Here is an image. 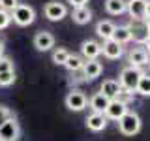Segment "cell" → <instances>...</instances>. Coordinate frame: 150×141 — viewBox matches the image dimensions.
Wrapping results in <instances>:
<instances>
[{
    "instance_id": "obj_1",
    "label": "cell",
    "mask_w": 150,
    "mask_h": 141,
    "mask_svg": "<svg viewBox=\"0 0 150 141\" xmlns=\"http://www.w3.org/2000/svg\"><path fill=\"white\" fill-rule=\"evenodd\" d=\"M143 72L139 68H133V66H128L120 72V77H118V83L122 87V90H129V92H135L137 90V85H139V79Z\"/></svg>"
},
{
    "instance_id": "obj_4",
    "label": "cell",
    "mask_w": 150,
    "mask_h": 141,
    "mask_svg": "<svg viewBox=\"0 0 150 141\" xmlns=\"http://www.w3.org/2000/svg\"><path fill=\"white\" fill-rule=\"evenodd\" d=\"M19 135H21V126H19L15 117L9 115L0 124V141H17Z\"/></svg>"
},
{
    "instance_id": "obj_17",
    "label": "cell",
    "mask_w": 150,
    "mask_h": 141,
    "mask_svg": "<svg viewBox=\"0 0 150 141\" xmlns=\"http://www.w3.org/2000/svg\"><path fill=\"white\" fill-rule=\"evenodd\" d=\"M115 28L116 25L112 21H109V19H105V21H100L96 25V34L101 38L103 41L105 40H112V34H115Z\"/></svg>"
},
{
    "instance_id": "obj_12",
    "label": "cell",
    "mask_w": 150,
    "mask_h": 141,
    "mask_svg": "<svg viewBox=\"0 0 150 141\" xmlns=\"http://www.w3.org/2000/svg\"><path fill=\"white\" fill-rule=\"evenodd\" d=\"M100 92L105 98H109V100H116V98L120 96V92H122V87H120V83L116 81V79H105V81L101 83V87H100Z\"/></svg>"
},
{
    "instance_id": "obj_25",
    "label": "cell",
    "mask_w": 150,
    "mask_h": 141,
    "mask_svg": "<svg viewBox=\"0 0 150 141\" xmlns=\"http://www.w3.org/2000/svg\"><path fill=\"white\" fill-rule=\"evenodd\" d=\"M15 83V70L13 72H4L0 73V87H9Z\"/></svg>"
},
{
    "instance_id": "obj_26",
    "label": "cell",
    "mask_w": 150,
    "mask_h": 141,
    "mask_svg": "<svg viewBox=\"0 0 150 141\" xmlns=\"http://www.w3.org/2000/svg\"><path fill=\"white\" fill-rule=\"evenodd\" d=\"M13 72V60L9 56H0V73Z\"/></svg>"
},
{
    "instance_id": "obj_7",
    "label": "cell",
    "mask_w": 150,
    "mask_h": 141,
    "mask_svg": "<svg viewBox=\"0 0 150 141\" xmlns=\"http://www.w3.org/2000/svg\"><path fill=\"white\" fill-rule=\"evenodd\" d=\"M43 13H45V17L49 19V21H62V19L68 15V8L64 6L62 2H47L45 6H43Z\"/></svg>"
},
{
    "instance_id": "obj_13",
    "label": "cell",
    "mask_w": 150,
    "mask_h": 141,
    "mask_svg": "<svg viewBox=\"0 0 150 141\" xmlns=\"http://www.w3.org/2000/svg\"><path fill=\"white\" fill-rule=\"evenodd\" d=\"M101 53H103V56H107L109 60H116V58L122 56L124 49H122V45L116 43L115 40H105L103 45H101Z\"/></svg>"
},
{
    "instance_id": "obj_10",
    "label": "cell",
    "mask_w": 150,
    "mask_h": 141,
    "mask_svg": "<svg viewBox=\"0 0 150 141\" xmlns=\"http://www.w3.org/2000/svg\"><path fill=\"white\" fill-rule=\"evenodd\" d=\"M34 47L38 51H49V49H53L54 47V36L51 34V32H47V30H40V32H36V36H34Z\"/></svg>"
},
{
    "instance_id": "obj_2",
    "label": "cell",
    "mask_w": 150,
    "mask_h": 141,
    "mask_svg": "<svg viewBox=\"0 0 150 141\" xmlns=\"http://www.w3.org/2000/svg\"><path fill=\"white\" fill-rule=\"evenodd\" d=\"M118 130L122 135H135L141 130V117L135 111H128L118 120Z\"/></svg>"
},
{
    "instance_id": "obj_8",
    "label": "cell",
    "mask_w": 150,
    "mask_h": 141,
    "mask_svg": "<svg viewBox=\"0 0 150 141\" xmlns=\"http://www.w3.org/2000/svg\"><path fill=\"white\" fill-rule=\"evenodd\" d=\"M146 2L148 0H126V11L133 21L146 19Z\"/></svg>"
},
{
    "instance_id": "obj_33",
    "label": "cell",
    "mask_w": 150,
    "mask_h": 141,
    "mask_svg": "<svg viewBox=\"0 0 150 141\" xmlns=\"http://www.w3.org/2000/svg\"><path fill=\"white\" fill-rule=\"evenodd\" d=\"M144 45H146V49H148V51H146V53H150V38H148V40H146V41H144Z\"/></svg>"
},
{
    "instance_id": "obj_18",
    "label": "cell",
    "mask_w": 150,
    "mask_h": 141,
    "mask_svg": "<svg viewBox=\"0 0 150 141\" xmlns=\"http://www.w3.org/2000/svg\"><path fill=\"white\" fill-rule=\"evenodd\" d=\"M128 60L131 62V66H133V68H139V66H144V64L150 62L146 49H131L129 55H128Z\"/></svg>"
},
{
    "instance_id": "obj_31",
    "label": "cell",
    "mask_w": 150,
    "mask_h": 141,
    "mask_svg": "<svg viewBox=\"0 0 150 141\" xmlns=\"http://www.w3.org/2000/svg\"><path fill=\"white\" fill-rule=\"evenodd\" d=\"M146 21L150 23V0L146 2Z\"/></svg>"
},
{
    "instance_id": "obj_20",
    "label": "cell",
    "mask_w": 150,
    "mask_h": 141,
    "mask_svg": "<svg viewBox=\"0 0 150 141\" xmlns=\"http://www.w3.org/2000/svg\"><path fill=\"white\" fill-rule=\"evenodd\" d=\"M105 11L109 15H120L126 11V0H105Z\"/></svg>"
},
{
    "instance_id": "obj_22",
    "label": "cell",
    "mask_w": 150,
    "mask_h": 141,
    "mask_svg": "<svg viewBox=\"0 0 150 141\" xmlns=\"http://www.w3.org/2000/svg\"><path fill=\"white\" fill-rule=\"evenodd\" d=\"M83 64H84V58H83V56L69 53V56H68V60H66L64 66L69 70V72H79V70H83Z\"/></svg>"
},
{
    "instance_id": "obj_21",
    "label": "cell",
    "mask_w": 150,
    "mask_h": 141,
    "mask_svg": "<svg viewBox=\"0 0 150 141\" xmlns=\"http://www.w3.org/2000/svg\"><path fill=\"white\" fill-rule=\"evenodd\" d=\"M112 40L116 41V43H120V45H124V43H128V41H131V34H129V30H128V26H116L115 28V34H112Z\"/></svg>"
},
{
    "instance_id": "obj_23",
    "label": "cell",
    "mask_w": 150,
    "mask_h": 141,
    "mask_svg": "<svg viewBox=\"0 0 150 141\" xmlns=\"http://www.w3.org/2000/svg\"><path fill=\"white\" fill-rule=\"evenodd\" d=\"M68 56H69V51L66 49V47H56L53 51V62L56 66H64L66 60H68Z\"/></svg>"
},
{
    "instance_id": "obj_16",
    "label": "cell",
    "mask_w": 150,
    "mask_h": 141,
    "mask_svg": "<svg viewBox=\"0 0 150 141\" xmlns=\"http://www.w3.org/2000/svg\"><path fill=\"white\" fill-rule=\"evenodd\" d=\"M84 122H86V128L92 130V132H101V130L107 128V119L101 113H92V115H88Z\"/></svg>"
},
{
    "instance_id": "obj_15",
    "label": "cell",
    "mask_w": 150,
    "mask_h": 141,
    "mask_svg": "<svg viewBox=\"0 0 150 141\" xmlns=\"http://www.w3.org/2000/svg\"><path fill=\"white\" fill-rule=\"evenodd\" d=\"M109 98H105L101 92H96V94H92L90 96V100H88V105H90V109H92V113H105V109H107V105H109Z\"/></svg>"
},
{
    "instance_id": "obj_27",
    "label": "cell",
    "mask_w": 150,
    "mask_h": 141,
    "mask_svg": "<svg viewBox=\"0 0 150 141\" xmlns=\"http://www.w3.org/2000/svg\"><path fill=\"white\" fill-rule=\"evenodd\" d=\"M17 6H19V0H0V9H4L8 13H11Z\"/></svg>"
},
{
    "instance_id": "obj_14",
    "label": "cell",
    "mask_w": 150,
    "mask_h": 141,
    "mask_svg": "<svg viewBox=\"0 0 150 141\" xmlns=\"http://www.w3.org/2000/svg\"><path fill=\"white\" fill-rule=\"evenodd\" d=\"M81 72L84 75V79L92 81V79H96V77H100V75H101L103 66H101V62H98V60H84Z\"/></svg>"
},
{
    "instance_id": "obj_5",
    "label": "cell",
    "mask_w": 150,
    "mask_h": 141,
    "mask_svg": "<svg viewBox=\"0 0 150 141\" xmlns=\"http://www.w3.org/2000/svg\"><path fill=\"white\" fill-rule=\"evenodd\" d=\"M131 34V40L139 41V43H144V41L150 38V23L146 19H143V21H133L131 19L129 25H126Z\"/></svg>"
},
{
    "instance_id": "obj_9",
    "label": "cell",
    "mask_w": 150,
    "mask_h": 141,
    "mask_svg": "<svg viewBox=\"0 0 150 141\" xmlns=\"http://www.w3.org/2000/svg\"><path fill=\"white\" fill-rule=\"evenodd\" d=\"M129 109H128V105H126V102H122L120 98H116V100H111L109 102V105H107V109H105V119H111V120H120L122 117L126 115Z\"/></svg>"
},
{
    "instance_id": "obj_32",
    "label": "cell",
    "mask_w": 150,
    "mask_h": 141,
    "mask_svg": "<svg viewBox=\"0 0 150 141\" xmlns=\"http://www.w3.org/2000/svg\"><path fill=\"white\" fill-rule=\"evenodd\" d=\"M4 49H6V47H4V41L0 40V56H4Z\"/></svg>"
},
{
    "instance_id": "obj_29",
    "label": "cell",
    "mask_w": 150,
    "mask_h": 141,
    "mask_svg": "<svg viewBox=\"0 0 150 141\" xmlns=\"http://www.w3.org/2000/svg\"><path fill=\"white\" fill-rule=\"evenodd\" d=\"M9 115H11V113H9V109H8L6 105H2V103H0V124H2V122L6 120Z\"/></svg>"
},
{
    "instance_id": "obj_3",
    "label": "cell",
    "mask_w": 150,
    "mask_h": 141,
    "mask_svg": "<svg viewBox=\"0 0 150 141\" xmlns=\"http://www.w3.org/2000/svg\"><path fill=\"white\" fill-rule=\"evenodd\" d=\"M11 21L17 26H28L36 21V11L28 4H19V6L11 11Z\"/></svg>"
},
{
    "instance_id": "obj_30",
    "label": "cell",
    "mask_w": 150,
    "mask_h": 141,
    "mask_svg": "<svg viewBox=\"0 0 150 141\" xmlns=\"http://www.w3.org/2000/svg\"><path fill=\"white\" fill-rule=\"evenodd\" d=\"M68 4L75 9V8H84L88 4V0H68Z\"/></svg>"
},
{
    "instance_id": "obj_11",
    "label": "cell",
    "mask_w": 150,
    "mask_h": 141,
    "mask_svg": "<svg viewBox=\"0 0 150 141\" xmlns=\"http://www.w3.org/2000/svg\"><path fill=\"white\" fill-rule=\"evenodd\" d=\"M81 55L84 60H98L101 55V45L94 40H84L81 43Z\"/></svg>"
},
{
    "instance_id": "obj_24",
    "label": "cell",
    "mask_w": 150,
    "mask_h": 141,
    "mask_svg": "<svg viewBox=\"0 0 150 141\" xmlns=\"http://www.w3.org/2000/svg\"><path fill=\"white\" fill-rule=\"evenodd\" d=\"M139 94H143V96H150V75H141L139 79V85H137V90Z\"/></svg>"
},
{
    "instance_id": "obj_28",
    "label": "cell",
    "mask_w": 150,
    "mask_h": 141,
    "mask_svg": "<svg viewBox=\"0 0 150 141\" xmlns=\"http://www.w3.org/2000/svg\"><path fill=\"white\" fill-rule=\"evenodd\" d=\"M9 23H11V13H8V11H4V9H0V30L8 28Z\"/></svg>"
},
{
    "instance_id": "obj_19",
    "label": "cell",
    "mask_w": 150,
    "mask_h": 141,
    "mask_svg": "<svg viewBox=\"0 0 150 141\" xmlns=\"http://www.w3.org/2000/svg\"><path fill=\"white\" fill-rule=\"evenodd\" d=\"M71 19H73V23H77V25H86V23L92 21V11L88 9V6L75 8L71 11Z\"/></svg>"
},
{
    "instance_id": "obj_6",
    "label": "cell",
    "mask_w": 150,
    "mask_h": 141,
    "mask_svg": "<svg viewBox=\"0 0 150 141\" xmlns=\"http://www.w3.org/2000/svg\"><path fill=\"white\" fill-rule=\"evenodd\" d=\"M88 105V98L86 94L81 92V90H71L68 92V96H66V107H68L69 111H83L84 107Z\"/></svg>"
}]
</instances>
